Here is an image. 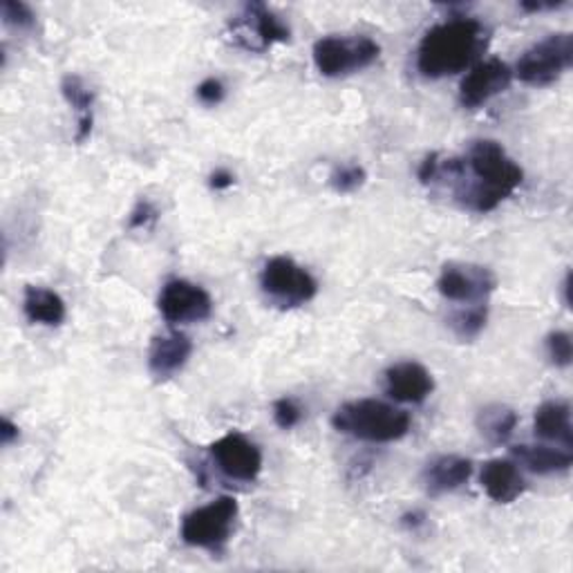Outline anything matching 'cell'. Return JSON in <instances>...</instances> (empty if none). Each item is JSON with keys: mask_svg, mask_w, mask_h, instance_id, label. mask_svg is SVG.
<instances>
[{"mask_svg": "<svg viewBox=\"0 0 573 573\" xmlns=\"http://www.w3.org/2000/svg\"><path fill=\"white\" fill-rule=\"evenodd\" d=\"M231 38L249 52H264L276 43L289 40V27L262 3H249L229 23Z\"/></svg>", "mask_w": 573, "mask_h": 573, "instance_id": "ba28073f", "label": "cell"}, {"mask_svg": "<svg viewBox=\"0 0 573 573\" xmlns=\"http://www.w3.org/2000/svg\"><path fill=\"white\" fill-rule=\"evenodd\" d=\"M198 99L204 106H217L225 99V83L219 79H206L198 85Z\"/></svg>", "mask_w": 573, "mask_h": 573, "instance_id": "4316f807", "label": "cell"}, {"mask_svg": "<svg viewBox=\"0 0 573 573\" xmlns=\"http://www.w3.org/2000/svg\"><path fill=\"white\" fill-rule=\"evenodd\" d=\"M481 489L498 504H511L515 502L524 489L526 481L517 468V464L509 459H491L481 468Z\"/></svg>", "mask_w": 573, "mask_h": 573, "instance_id": "9a60e30c", "label": "cell"}, {"mask_svg": "<svg viewBox=\"0 0 573 573\" xmlns=\"http://www.w3.org/2000/svg\"><path fill=\"white\" fill-rule=\"evenodd\" d=\"M381 55L370 36H325L314 43V63L323 76L338 79L370 68Z\"/></svg>", "mask_w": 573, "mask_h": 573, "instance_id": "277c9868", "label": "cell"}, {"mask_svg": "<svg viewBox=\"0 0 573 573\" xmlns=\"http://www.w3.org/2000/svg\"><path fill=\"white\" fill-rule=\"evenodd\" d=\"M520 417L513 408L502 406V404H493L481 408L477 415V428L479 432L489 439L491 444H506L515 426H517Z\"/></svg>", "mask_w": 573, "mask_h": 573, "instance_id": "44dd1931", "label": "cell"}, {"mask_svg": "<svg viewBox=\"0 0 573 573\" xmlns=\"http://www.w3.org/2000/svg\"><path fill=\"white\" fill-rule=\"evenodd\" d=\"M487 43V29L477 19H451L426 32L419 43L417 68L428 79H444L464 72Z\"/></svg>", "mask_w": 573, "mask_h": 573, "instance_id": "7a4b0ae2", "label": "cell"}, {"mask_svg": "<svg viewBox=\"0 0 573 573\" xmlns=\"http://www.w3.org/2000/svg\"><path fill=\"white\" fill-rule=\"evenodd\" d=\"M366 180H368V172L363 166L345 164L332 172L330 184L336 193H355L366 184Z\"/></svg>", "mask_w": 573, "mask_h": 573, "instance_id": "603a6c76", "label": "cell"}, {"mask_svg": "<svg viewBox=\"0 0 573 573\" xmlns=\"http://www.w3.org/2000/svg\"><path fill=\"white\" fill-rule=\"evenodd\" d=\"M513 81V70L500 61V59H489L477 63L462 81L459 85V104L464 108H479L484 104H489L493 97L502 95Z\"/></svg>", "mask_w": 573, "mask_h": 573, "instance_id": "8fae6325", "label": "cell"}, {"mask_svg": "<svg viewBox=\"0 0 573 573\" xmlns=\"http://www.w3.org/2000/svg\"><path fill=\"white\" fill-rule=\"evenodd\" d=\"M159 312L168 323H200L213 314V300L206 289L189 280H170L159 294Z\"/></svg>", "mask_w": 573, "mask_h": 573, "instance_id": "30bf717a", "label": "cell"}, {"mask_svg": "<svg viewBox=\"0 0 573 573\" xmlns=\"http://www.w3.org/2000/svg\"><path fill=\"white\" fill-rule=\"evenodd\" d=\"M155 219H157L155 206L151 202L142 200L135 208H132L128 225H130V229H146L151 223H155Z\"/></svg>", "mask_w": 573, "mask_h": 573, "instance_id": "83f0119b", "label": "cell"}, {"mask_svg": "<svg viewBox=\"0 0 573 573\" xmlns=\"http://www.w3.org/2000/svg\"><path fill=\"white\" fill-rule=\"evenodd\" d=\"M473 464L459 455H439L423 470V484L430 496H444L457 491L470 479Z\"/></svg>", "mask_w": 573, "mask_h": 573, "instance_id": "2e32d148", "label": "cell"}, {"mask_svg": "<svg viewBox=\"0 0 573 573\" xmlns=\"http://www.w3.org/2000/svg\"><path fill=\"white\" fill-rule=\"evenodd\" d=\"M439 294L451 302L484 305L496 291L498 278L489 267L470 262H449L439 276Z\"/></svg>", "mask_w": 573, "mask_h": 573, "instance_id": "9c48e42d", "label": "cell"}, {"mask_svg": "<svg viewBox=\"0 0 573 573\" xmlns=\"http://www.w3.org/2000/svg\"><path fill=\"white\" fill-rule=\"evenodd\" d=\"M564 3H562V0H560V3H556V0H549V3H522L520 8L524 10V12H547V10H558V8H562Z\"/></svg>", "mask_w": 573, "mask_h": 573, "instance_id": "4dcf8cb0", "label": "cell"}, {"mask_svg": "<svg viewBox=\"0 0 573 573\" xmlns=\"http://www.w3.org/2000/svg\"><path fill=\"white\" fill-rule=\"evenodd\" d=\"M23 312L29 323L50 325V327L61 325L68 314L65 300L57 291L46 289V287H34V285L25 289Z\"/></svg>", "mask_w": 573, "mask_h": 573, "instance_id": "e0dca14e", "label": "cell"}, {"mask_svg": "<svg viewBox=\"0 0 573 573\" xmlns=\"http://www.w3.org/2000/svg\"><path fill=\"white\" fill-rule=\"evenodd\" d=\"M513 457L536 475H556V473H566L573 464V457L569 449H551V446H515Z\"/></svg>", "mask_w": 573, "mask_h": 573, "instance_id": "d6986e66", "label": "cell"}, {"mask_svg": "<svg viewBox=\"0 0 573 573\" xmlns=\"http://www.w3.org/2000/svg\"><path fill=\"white\" fill-rule=\"evenodd\" d=\"M260 287L270 302L283 307V310L310 302L319 294L317 278L287 255H276L264 264Z\"/></svg>", "mask_w": 573, "mask_h": 573, "instance_id": "5b68a950", "label": "cell"}, {"mask_svg": "<svg viewBox=\"0 0 573 573\" xmlns=\"http://www.w3.org/2000/svg\"><path fill=\"white\" fill-rule=\"evenodd\" d=\"M193 355V343L180 332L155 336L148 349V370L155 379H170L180 372Z\"/></svg>", "mask_w": 573, "mask_h": 573, "instance_id": "5bb4252c", "label": "cell"}, {"mask_svg": "<svg viewBox=\"0 0 573 573\" xmlns=\"http://www.w3.org/2000/svg\"><path fill=\"white\" fill-rule=\"evenodd\" d=\"M464 168L475 180L459 187L455 195L475 213L496 211L524 180L522 168L506 155L504 146L493 140L475 142L464 159Z\"/></svg>", "mask_w": 573, "mask_h": 573, "instance_id": "6da1fadb", "label": "cell"}, {"mask_svg": "<svg viewBox=\"0 0 573 573\" xmlns=\"http://www.w3.org/2000/svg\"><path fill=\"white\" fill-rule=\"evenodd\" d=\"M16 439H19V426L12 419L3 417V423H0V442H3V446H10L16 442Z\"/></svg>", "mask_w": 573, "mask_h": 573, "instance_id": "f546056e", "label": "cell"}, {"mask_svg": "<svg viewBox=\"0 0 573 573\" xmlns=\"http://www.w3.org/2000/svg\"><path fill=\"white\" fill-rule=\"evenodd\" d=\"M0 16H3V23L8 27H16V29H29L36 23L34 12L21 3V0H3V5H0Z\"/></svg>", "mask_w": 573, "mask_h": 573, "instance_id": "d4e9b609", "label": "cell"}, {"mask_svg": "<svg viewBox=\"0 0 573 573\" xmlns=\"http://www.w3.org/2000/svg\"><path fill=\"white\" fill-rule=\"evenodd\" d=\"M61 93L65 97V102L74 108L76 119H79V128H76V142H85L91 138L93 132V123H95V95L93 91H87V85L76 76V74H68L61 81Z\"/></svg>", "mask_w": 573, "mask_h": 573, "instance_id": "ffe728a7", "label": "cell"}, {"mask_svg": "<svg viewBox=\"0 0 573 573\" xmlns=\"http://www.w3.org/2000/svg\"><path fill=\"white\" fill-rule=\"evenodd\" d=\"M211 189L213 191H225V189H231L234 187V175L225 168H217L213 175H211V180H208Z\"/></svg>", "mask_w": 573, "mask_h": 573, "instance_id": "f1b7e54d", "label": "cell"}, {"mask_svg": "<svg viewBox=\"0 0 573 573\" xmlns=\"http://www.w3.org/2000/svg\"><path fill=\"white\" fill-rule=\"evenodd\" d=\"M536 434L547 442L562 444L564 449L573 446V428H571V406L566 402H547L536 410L534 419Z\"/></svg>", "mask_w": 573, "mask_h": 573, "instance_id": "ac0fdd59", "label": "cell"}, {"mask_svg": "<svg viewBox=\"0 0 573 573\" xmlns=\"http://www.w3.org/2000/svg\"><path fill=\"white\" fill-rule=\"evenodd\" d=\"M300 419H302V410L294 399H289V396H283V399L274 404V421L278 423V428L291 430L294 426L300 423Z\"/></svg>", "mask_w": 573, "mask_h": 573, "instance_id": "484cf974", "label": "cell"}, {"mask_svg": "<svg viewBox=\"0 0 573 573\" xmlns=\"http://www.w3.org/2000/svg\"><path fill=\"white\" fill-rule=\"evenodd\" d=\"M573 63V36L569 32H558L536 43L526 50L515 65V74L526 85H551L558 81Z\"/></svg>", "mask_w": 573, "mask_h": 573, "instance_id": "8992f818", "label": "cell"}, {"mask_svg": "<svg viewBox=\"0 0 573 573\" xmlns=\"http://www.w3.org/2000/svg\"><path fill=\"white\" fill-rule=\"evenodd\" d=\"M487 319H489L487 305H473L468 310H462L451 319V327L459 338L470 341L481 334L484 325H487Z\"/></svg>", "mask_w": 573, "mask_h": 573, "instance_id": "7402d4cb", "label": "cell"}, {"mask_svg": "<svg viewBox=\"0 0 573 573\" xmlns=\"http://www.w3.org/2000/svg\"><path fill=\"white\" fill-rule=\"evenodd\" d=\"M211 455L219 470L238 481H253L262 470V455L258 446L240 432L219 437L211 446Z\"/></svg>", "mask_w": 573, "mask_h": 573, "instance_id": "7c38bea8", "label": "cell"}, {"mask_svg": "<svg viewBox=\"0 0 573 573\" xmlns=\"http://www.w3.org/2000/svg\"><path fill=\"white\" fill-rule=\"evenodd\" d=\"M421 520H423V515L415 513V515H406V517H404V524H408V526H417V524H421Z\"/></svg>", "mask_w": 573, "mask_h": 573, "instance_id": "1f68e13d", "label": "cell"}, {"mask_svg": "<svg viewBox=\"0 0 573 573\" xmlns=\"http://www.w3.org/2000/svg\"><path fill=\"white\" fill-rule=\"evenodd\" d=\"M547 355L558 368H569L573 361V341L569 332H551L547 336Z\"/></svg>", "mask_w": 573, "mask_h": 573, "instance_id": "cb8c5ba5", "label": "cell"}, {"mask_svg": "<svg viewBox=\"0 0 573 573\" xmlns=\"http://www.w3.org/2000/svg\"><path fill=\"white\" fill-rule=\"evenodd\" d=\"M385 390L402 404H421L434 390L432 374L417 361H404L387 368Z\"/></svg>", "mask_w": 573, "mask_h": 573, "instance_id": "4fadbf2b", "label": "cell"}, {"mask_svg": "<svg viewBox=\"0 0 573 573\" xmlns=\"http://www.w3.org/2000/svg\"><path fill=\"white\" fill-rule=\"evenodd\" d=\"M238 502L234 498H217L206 506L191 511L182 522V540L191 547L219 551L234 532Z\"/></svg>", "mask_w": 573, "mask_h": 573, "instance_id": "52a82bcc", "label": "cell"}, {"mask_svg": "<svg viewBox=\"0 0 573 573\" xmlns=\"http://www.w3.org/2000/svg\"><path fill=\"white\" fill-rule=\"evenodd\" d=\"M410 423L413 419L406 410H399L379 399L343 404L332 417V426L338 432L370 444L396 442V439L408 434Z\"/></svg>", "mask_w": 573, "mask_h": 573, "instance_id": "3957f363", "label": "cell"}]
</instances>
